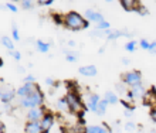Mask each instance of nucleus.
I'll use <instances>...</instances> for the list:
<instances>
[{"label":"nucleus","instance_id":"obj_1","mask_svg":"<svg viewBox=\"0 0 156 133\" xmlns=\"http://www.w3.org/2000/svg\"><path fill=\"white\" fill-rule=\"evenodd\" d=\"M61 24L67 30L71 31H80V30L90 29V21L85 20V17L81 16L78 12H68L61 17Z\"/></svg>","mask_w":156,"mask_h":133},{"label":"nucleus","instance_id":"obj_2","mask_svg":"<svg viewBox=\"0 0 156 133\" xmlns=\"http://www.w3.org/2000/svg\"><path fill=\"white\" fill-rule=\"evenodd\" d=\"M64 96H66L67 102H68V106H70L71 113H74V115H77V116L84 115V105L85 104L82 102V96L80 95L77 91L70 89Z\"/></svg>","mask_w":156,"mask_h":133},{"label":"nucleus","instance_id":"obj_3","mask_svg":"<svg viewBox=\"0 0 156 133\" xmlns=\"http://www.w3.org/2000/svg\"><path fill=\"white\" fill-rule=\"evenodd\" d=\"M19 106L23 109H27V111L33 108H38V106H44V94L40 89H37L27 98L19 99Z\"/></svg>","mask_w":156,"mask_h":133},{"label":"nucleus","instance_id":"obj_4","mask_svg":"<svg viewBox=\"0 0 156 133\" xmlns=\"http://www.w3.org/2000/svg\"><path fill=\"white\" fill-rule=\"evenodd\" d=\"M121 81H122L126 87H133L136 84H140L142 82V72L138 70H132V71H128V72H123L121 75Z\"/></svg>","mask_w":156,"mask_h":133},{"label":"nucleus","instance_id":"obj_5","mask_svg":"<svg viewBox=\"0 0 156 133\" xmlns=\"http://www.w3.org/2000/svg\"><path fill=\"white\" fill-rule=\"evenodd\" d=\"M48 112L45 106H38V108L29 109L26 113V121L27 122H41V119L45 116V113Z\"/></svg>","mask_w":156,"mask_h":133},{"label":"nucleus","instance_id":"obj_6","mask_svg":"<svg viewBox=\"0 0 156 133\" xmlns=\"http://www.w3.org/2000/svg\"><path fill=\"white\" fill-rule=\"evenodd\" d=\"M99 102H101V96H99L98 94H92V92H91V94H87L85 101H84L85 108L94 113H97V111H98Z\"/></svg>","mask_w":156,"mask_h":133},{"label":"nucleus","instance_id":"obj_7","mask_svg":"<svg viewBox=\"0 0 156 133\" xmlns=\"http://www.w3.org/2000/svg\"><path fill=\"white\" fill-rule=\"evenodd\" d=\"M40 89L37 84H23L20 88H17V98L19 99H23V98H27L31 94Z\"/></svg>","mask_w":156,"mask_h":133},{"label":"nucleus","instance_id":"obj_8","mask_svg":"<svg viewBox=\"0 0 156 133\" xmlns=\"http://www.w3.org/2000/svg\"><path fill=\"white\" fill-rule=\"evenodd\" d=\"M84 17H85L87 21L94 23L95 26H98L99 23L105 21V19H104V16H102V13L97 12V10H94V9H87L85 13H84Z\"/></svg>","mask_w":156,"mask_h":133},{"label":"nucleus","instance_id":"obj_9","mask_svg":"<svg viewBox=\"0 0 156 133\" xmlns=\"http://www.w3.org/2000/svg\"><path fill=\"white\" fill-rule=\"evenodd\" d=\"M17 96V91L12 89L10 87H2V92H0V101L3 105L12 104L14 98Z\"/></svg>","mask_w":156,"mask_h":133},{"label":"nucleus","instance_id":"obj_10","mask_svg":"<svg viewBox=\"0 0 156 133\" xmlns=\"http://www.w3.org/2000/svg\"><path fill=\"white\" fill-rule=\"evenodd\" d=\"M129 91H131L132 96H133V101H142V102H144V98H145V95H146V92H148L142 82L131 87L129 88Z\"/></svg>","mask_w":156,"mask_h":133},{"label":"nucleus","instance_id":"obj_11","mask_svg":"<svg viewBox=\"0 0 156 133\" xmlns=\"http://www.w3.org/2000/svg\"><path fill=\"white\" fill-rule=\"evenodd\" d=\"M41 128H43V130H44L45 133H50V130H51V128L54 126V123H55V115H54L53 112H47L45 113V116L41 119Z\"/></svg>","mask_w":156,"mask_h":133},{"label":"nucleus","instance_id":"obj_12","mask_svg":"<svg viewBox=\"0 0 156 133\" xmlns=\"http://www.w3.org/2000/svg\"><path fill=\"white\" fill-rule=\"evenodd\" d=\"M78 72L82 75V77H87V78H92V77H97L98 74V70L95 65H82L78 68Z\"/></svg>","mask_w":156,"mask_h":133},{"label":"nucleus","instance_id":"obj_13","mask_svg":"<svg viewBox=\"0 0 156 133\" xmlns=\"http://www.w3.org/2000/svg\"><path fill=\"white\" fill-rule=\"evenodd\" d=\"M23 133H45L40 122H26Z\"/></svg>","mask_w":156,"mask_h":133},{"label":"nucleus","instance_id":"obj_14","mask_svg":"<svg viewBox=\"0 0 156 133\" xmlns=\"http://www.w3.org/2000/svg\"><path fill=\"white\" fill-rule=\"evenodd\" d=\"M121 6L126 12H136L140 6V2H138V0H121Z\"/></svg>","mask_w":156,"mask_h":133},{"label":"nucleus","instance_id":"obj_15","mask_svg":"<svg viewBox=\"0 0 156 133\" xmlns=\"http://www.w3.org/2000/svg\"><path fill=\"white\" fill-rule=\"evenodd\" d=\"M144 104L148 105V106H151V108H153L156 105V88H151L148 92H146V95H145L144 98Z\"/></svg>","mask_w":156,"mask_h":133},{"label":"nucleus","instance_id":"obj_16","mask_svg":"<svg viewBox=\"0 0 156 133\" xmlns=\"http://www.w3.org/2000/svg\"><path fill=\"white\" fill-rule=\"evenodd\" d=\"M34 47H36V50L41 54H45V53H48L50 48H51V43H47L44 40H37V41L34 43Z\"/></svg>","mask_w":156,"mask_h":133},{"label":"nucleus","instance_id":"obj_17","mask_svg":"<svg viewBox=\"0 0 156 133\" xmlns=\"http://www.w3.org/2000/svg\"><path fill=\"white\" fill-rule=\"evenodd\" d=\"M55 106H57V111H58L60 113H71L70 106H68V102H67L66 96H62V98H60V99L57 101V104H55Z\"/></svg>","mask_w":156,"mask_h":133},{"label":"nucleus","instance_id":"obj_18","mask_svg":"<svg viewBox=\"0 0 156 133\" xmlns=\"http://www.w3.org/2000/svg\"><path fill=\"white\" fill-rule=\"evenodd\" d=\"M109 129L105 125H91L85 128V133H108Z\"/></svg>","mask_w":156,"mask_h":133},{"label":"nucleus","instance_id":"obj_19","mask_svg":"<svg viewBox=\"0 0 156 133\" xmlns=\"http://www.w3.org/2000/svg\"><path fill=\"white\" fill-rule=\"evenodd\" d=\"M64 55H66V61L68 63H77L80 58V53L75 50H64Z\"/></svg>","mask_w":156,"mask_h":133},{"label":"nucleus","instance_id":"obj_20","mask_svg":"<svg viewBox=\"0 0 156 133\" xmlns=\"http://www.w3.org/2000/svg\"><path fill=\"white\" fill-rule=\"evenodd\" d=\"M104 99L107 101L109 105H116L119 101H121V99H119V96L116 95L115 92H112V91H107V92H105V96H104Z\"/></svg>","mask_w":156,"mask_h":133},{"label":"nucleus","instance_id":"obj_21","mask_svg":"<svg viewBox=\"0 0 156 133\" xmlns=\"http://www.w3.org/2000/svg\"><path fill=\"white\" fill-rule=\"evenodd\" d=\"M2 46H3L9 53L14 51V43H13V38H10L9 36H3V37H2Z\"/></svg>","mask_w":156,"mask_h":133},{"label":"nucleus","instance_id":"obj_22","mask_svg":"<svg viewBox=\"0 0 156 133\" xmlns=\"http://www.w3.org/2000/svg\"><path fill=\"white\" fill-rule=\"evenodd\" d=\"M119 37H123V33H122V29H118V30H111V33H109V36L107 37L108 41H115V40H118Z\"/></svg>","mask_w":156,"mask_h":133},{"label":"nucleus","instance_id":"obj_23","mask_svg":"<svg viewBox=\"0 0 156 133\" xmlns=\"http://www.w3.org/2000/svg\"><path fill=\"white\" fill-rule=\"evenodd\" d=\"M108 102L105 99H101V102H99V105H98V111H97V115L98 116H105V113H107V109H108Z\"/></svg>","mask_w":156,"mask_h":133},{"label":"nucleus","instance_id":"obj_24","mask_svg":"<svg viewBox=\"0 0 156 133\" xmlns=\"http://www.w3.org/2000/svg\"><path fill=\"white\" fill-rule=\"evenodd\" d=\"M138 44H139V43L136 41V40H129V41L125 44V50H126L128 53H135Z\"/></svg>","mask_w":156,"mask_h":133},{"label":"nucleus","instance_id":"obj_25","mask_svg":"<svg viewBox=\"0 0 156 133\" xmlns=\"http://www.w3.org/2000/svg\"><path fill=\"white\" fill-rule=\"evenodd\" d=\"M12 38L14 41H20V33H19V27H17L16 23L12 27Z\"/></svg>","mask_w":156,"mask_h":133},{"label":"nucleus","instance_id":"obj_26","mask_svg":"<svg viewBox=\"0 0 156 133\" xmlns=\"http://www.w3.org/2000/svg\"><path fill=\"white\" fill-rule=\"evenodd\" d=\"M123 129L126 130V132H136V129H138V126H136V123H133V122H126L125 125H123Z\"/></svg>","mask_w":156,"mask_h":133},{"label":"nucleus","instance_id":"obj_27","mask_svg":"<svg viewBox=\"0 0 156 133\" xmlns=\"http://www.w3.org/2000/svg\"><path fill=\"white\" fill-rule=\"evenodd\" d=\"M20 4H21V9H24V10H31L34 7V3L31 0H21Z\"/></svg>","mask_w":156,"mask_h":133},{"label":"nucleus","instance_id":"obj_28","mask_svg":"<svg viewBox=\"0 0 156 133\" xmlns=\"http://www.w3.org/2000/svg\"><path fill=\"white\" fill-rule=\"evenodd\" d=\"M116 91H118L119 94H125V95H126V92L129 91V89H128L126 85H125V84H123L122 81H121L119 84H116Z\"/></svg>","mask_w":156,"mask_h":133},{"label":"nucleus","instance_id":"obj_29","mask_svg":"<svg viewBox=\"0 0 156 133\" xmlns=\"http://www.w3.org/2000/svg\"><path fill=\"white\" fill-rule=\"evenodd\" d=\"M139 47L142 48V50H146L149 51V47H151V43L146 40V38H140L139 40Z\"/></svg>","mask_w":156,"mask_h":133},{"label":"nucleus","instance_id":"obj_30","mask_svg":"<svg viewBox=\"0 0 156 133\" xmlns=\"http://www.w3.org/2000/svg\"><path fill=\"white\" fill-rule=\"evenodd\" d=\"M95 29H98V30H109L111 29V24H109V21L105 20V21H102V23H99Z\"/></svg>","mask_w":156,"mask_h":133},{"label":"nucleus","instance_id":"obj_31","mask_svg":"<svg viewBox=\"0 0 156 133\" xmlns=\"http://www.w3.org/2000/svg\"><path fill=\"white\" fill-rule=\"evenodd\" d=\"M24 84H36V77L33 74H27L24 77Z\"/></svg>","mask_w":156,"mask_h":133},{"label":"nucleus","instance_id":"obj_32","mask_svg":"<svg viewBox=\"0 0 156 133\" xmlns=\"http://www.w3.org/2000/svg\"><path fill=\"white\" fill-rule=\"evenodd\" d=\"M133 111H135V106H131V108H128V109H123V116L125 118H132Z\"/></svg>","mask_w":156,"mask_h":133},{"label":"nucleus","instance_id":"obj_33","mask_svg":"<svg viewBox=\"0 0 156 133\" xmlns=\"http://www.w3.org/2000/svg\"><path fill=\"white\" fill-rule=\"evenodd\" d=\"M136 13H139V16H148V9L145 7L144 4H140L139 6V9H138V10H136Z\"/></svg>","mask_w":156,"mask_h":133},{"label":"nucleus","instance_id":"obj_34","mask_svg":"<svg viewBox=\"0 0 156 133\" xmlns=\"http://www.w3.org/2000/svg\"><path fill=\"white\" fill-rule=\"evenodd\" d=\"M9 54L12 55L16 61H20V60H21V53L19 50H14V51H12V53H9Z\"/></svg>","mask_w":156,"mask_h":133},{"label":"nucleus","instance_id":"obj_35","mask_svg":"<svg viewBox=\"0 0 156 133\" xmlns=\"http://www.w3.org/2000/svg\"><path fill=\"white\" fill-rule=\"evenodd\" d=\"M4 6H6V9H7V10H10L12 13H17V10H19L16 4H13V3H6Z\"/></svg>","mask_w":156,"mask_h":133},{"label":"nucleus","instance_id":"obj_36","mask_svg":"<svg viewBox=\"0 0 156 133\" xmlns=\"http://www.w3.org/2000/svg\"><path fill=\"white\" fill-rule=\"evenodd\" d=\"M54 3V0H37L38 6H51Z\"/></svg>","mask_w":156,"mask_h":133},{"label":"nucleus","instance_id":"obj_37","mask_svg":"<svg viewBox=\"0 0 156 133\" xmlns=\"http://www.w3.org/2000/svg\"><path fill=\"white\" fill-rule=\"evenodd\" d=\"M45 84H47V87H55L57 85V82L53 78H45Z\"/></svg>","mask_w":156,"mask_h":133},{"label":"nucleus","instance_id":"obj_38","mask_svg":"<svg viewBox=\"0 0 156 133\" xmlns=\"http://www.w3.org/2000/svg\"><path fill=\"white\" fill-rule=\"evenodd\" d=\"M149 53H152V54L156 55V40L151 43V47H149Z\"/></svg>","mask_w":156,"mask_h":133},{"label":"nucleus","instance_id":"obj_39","mask_svg":"<svg viewBox=\"0 0 156 133\" xmlns=\"http://www.w3.org/2000/svg\"><path fill=\"white\" fill-rule=\"evenodd\" d=\"M151 118H152L153 122H156V105L153 108H151Z\"/></svg>","mask_w":156,"mask_h":133},{"label":"nucleus","instance_id":"obj_40","mask_svg":"<svg viewBox=\"0 0 156 133\" xmlns=\"http://www.w3.org/2000/svg\"><path fill=\"white\" fill-rule=\"evenodd\" d=\"M3 109H4V112H6V113H10L13 111V106L10 104H7V105H4V106H3Z\"/></svg>","mask_w":156,"mask_h":133},{"label":"nucleus","instance_id":"obj_41","mask_svg":"<svg viewBox=\"0 0 156 133\" xmlns=\"http://www.w3.org/2000/svg\"><path fill=\"white\" fill-rule=\"evenodd\" d=\"M121 63H122V65H129V64H131V60L126 58V57H123V58L121 60Z\"/></svg>","mask_w":156,"mask_h":133},{"label":"nucleus","instance_id":"obj_42","mask_svg":"<svg viewBox=\"0 0 156 133\" xmlns=\"http://www.w3.org/2000/svg\"><path fill=\"white\" fill-rule=\"evenodd\" d=\"M17 71H19L20 74H24V72H26V68H24V66H17Z\"/></svg>","mask_w":156,"mask_h":133},{"label":"nucleus","instance_id":"obj_43","mask_svg":"<svg viewBox=\"0 0 156 133\" xmlns=\"http://www.w3.org/2000/svg\"><path fill=\"white\" fill-rule=\"evenodd\" d=\"M67 44H68L70 47H75V41H74V40H68V41H67Z\"/></svg>","mask_w":156,"mask_h":133},{"label":"nucleus","instance_id":"obj_44","mask_svg":"<svg viewBox=\"0 0 156 133\" xmlns=\"http://www.w3.org/2000/svg\"><path fill=\"white\" fill-rule=\"evenodd\" d=\"M104 51H105V47H101L98 50V54H104Z\"/></svg>","mask_w":156,"mask_h":133},{"label":"nucleus","instance_id":"obj_45","mask_svg":"<svg viewBox=\"0 0 156 133\" xmlns=\"http://www.w3.org/2000/svg\"><path fill=\"white\" fill-rule=\"evenodd\" d=\"M4 65V61H3V58H0V66H3Z\"/></svg>","mask_w":156,"mask_h":133},{"label":"nucleus","instance_id":"obj_46","mask_svg":"<svg viewBox=\"0 0 156 133\" xmlns=\"http://www.w3.org/2000/svg\"><path fill=\"white\" fill-rule=\"evenodd\" d=\"M151 133H156V130H155V129H152V130H151Z\"/></svg>","mask_w":156,"mask_h":133},{"label":"nucleus","instance_id":"obj_47","mask_svg":"<svg viewBox=\"0 0 156 133\" xmlns=\"http://www.w3.org/2000/svg\"><path fill=\"white\" fill-rule=\"evenodd\" d=\"M155 88H156V87H155Z\"/></svg>","mask_w":156,"mask_h":133}]
</instances>
